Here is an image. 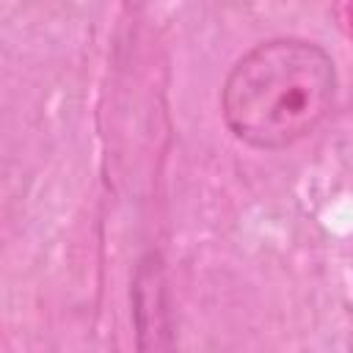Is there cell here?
<instances>
[{"label": "cell", "instance_id": "obj_1", "mask_svg": "<svg viewBox=\"0 0 353 353\" xmlns=\"http://www.w3.org/2000/svg\"><path fill=\"white\" fill-rule=\"evenodd\" d=\"M336 69L306 39H268L243 52L221 88V113L234 138L254 149H284L331 110Z\"/></svg>", "mask_w": 353, "mask_h": 353}]
</instances>
